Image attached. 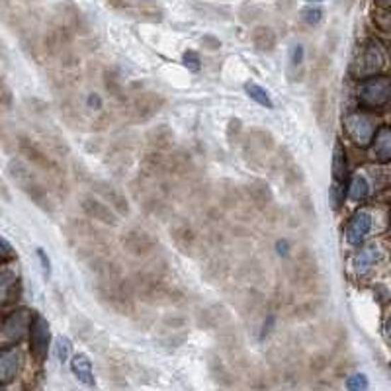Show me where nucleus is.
Segmentation results:
<instances>
[{
  "label": "nucleus",
  "mask_w": 391,
  "mask_h": 391,
  "mask_svg": "<svg viewBox=\"0 0 391 391\" xmlns=\"http://www.w3.org/2000/svg\"><path fill=\"white\" fill-rule=\"evenodd\" d=\"M84 108L89 110V112H94V114H98L100 110H102V106H104V102H102V98H100V94L98 92H89L86 96H84Z\"/></svg>",
  "instance_id": "37998d69"
},
{
  "label": "nucleus",
  "mask_w": 391,
  "mask_h": 391,
  "mask_svg": "<svg viewBox=\"0 0 391 391\" xmlns=\"http://www.w3.org/2000/svg\"><path fill=\"white\" fill-rule=\"evenodd\" d=\"M375 2H380V4H383V6H387V4H391V0H375Z\"/></svg>",
  "instance_id": "3c124183"
},
{
  "label": "nucleus",
  "mask_w": 391,
  "mask_h": 391,
  "mask_svg": "<svg viewBox=\"0 0 391 391\" xmlns=\"http://www.w3.org/2000/svg\"><path fill=\"white\" fill-rule=\"evenodd\" d=\"M200 43H202V47L210 49V51H217V49L221 47V41L215 38V35H204L202 40H200Z\"/></svg>",
  "instance_id": "49530a36"
},
{
  "label": "nucleus",
  "mask_w": 391,
  "mask_h": 391,
  "mask_svg": "<svg viewBox=\"0 0 391 391\" xmlns=\"http://www.w3.org/2000/svg\"><path fill=\"white\" fill-rule=\"evenodd\" d=\"M385 336L391 341V315L387 317V321H385Z\"/></svg>",
  "instance_id": "8fccbe9b"
},
{
  "label": "nucleus",
  "mask_w": 391,
  "mask_h": 391,
  "mask_svg": "<svg viewBox=\"0 0 391 391\" xmlns=\"http://www.w3.org/2000/svg\"><path fill=\"white\" fill-rule=\"evenodd\" d=\"M370 196V182H368L364 176H352V180L348 182V198L354 200V202H362Z\"/></svg>",
  "instance_id": "72a5a7b5"
},
{
  "label": "nucleus",
  "mask_w": 391,
  "mask_h": 391,
  "mask_svg": "<svg viewBox=\"0 0 391 391\" xmlns=\"http://www.w3.org/2000/svg\"><path fill=\"white\" fill-rule=\"evenodd\" d=\"M16 151L24 157L26 163L32 164L35 171L47 174L51 178H59V176H61V171H59V163L57 159H55V155H53L41 141L33 139L32 135L18 133Z\"/></svg>",
  "instance_id": "39448f33"
},
{
  "label": "nucleus",
  "mask_w": 391,
  "mask_h": 391,
  "mask_svg": "<svg viewBox=\"0 0 391 391\" xmlns=\"http://www.w3.org/2000/svg\"><path fill=\"white\" fill-rule=\"evenodd\" d=\"M210 372H212L213 380L221 385H231L233 383V374L229 372V368L225 366V362L220 358L210 360Z\"/></svg>",
  "instance_id": "f704fd0d"
},
{
  "label": "nucleus",
  "mask_w": 391,
  "mask_h": 391,
  "mask_svg": "<svg viewBox=\"0 0 391 391\" xmlns=\"http://www.w3.org/2000/svg\"><path fill=\"white\" fill-rule=\"evenodd\" d=\"M290 280L298 290L313 292L319 285V262L315 254L307 249L295 254L290 264Z\"/></svg>",
  "instance_id": "0eeeda50"
},
{
  "label": "nucleus",
  "mask_w": 391,
  "mask_h": 391,
  "mask_svg": "<svg viewBox=\"0 0 391 391\" xmlns=\"http://www.w3.org/2000/svg\"><path fill=\"white\" fill-rule=\"evenodd\" d=\"M71 372L81 383L94 385V372H92V362L86 354H74L71 360Z\"/></svg>",
  "instance_id": "c756f323"
},
{
  "label": "nucleus",
  "mask_w": 391,
  "mask_h": 391,
  "mask_svg": "<svg viewBox=\"0 0 391 391\" xmlns=\"http://www.w3.org/2000/svg\"><path fill=\"white\" fill-rule=\"evenodd\" d=\"M303 57H305V49H303L302 43H295L292 49H290V65H288V74L290 79L295 81V73H302L303 67Z\"/></svg>",
  "instance_id": "c9c22d12"
},
{
  "label": "nucleus",
  "mask_w": 391,
  "mask_h": 391,
  "mask_svg": "<svg viewBox=\"0 0 391 391\" xmlns=\"http://www.w3.org/2000/svg\"><path fill=\"white\" fill-rule=\"evenodd\" d=\"M0 196H2V198H4L6 202H10V192H8V188H6V184H4L2 180H0Z\"/></svg>",
  "instance_id": "09e8293b"
},
{
  "label": "nucleus",
  "mask_w": 391,
  "mask_h": 391,
  "mask_svg": "<svg viewBox=\"0 0 391 391\" xmlns=\"http://www.w3.org/2000/svg\"><path fill=\"white\" fill-rule=\"evenodd\" d=\"M303 169H300L298 164H290L284 171V180L285 184L290 188H300L303 184Z\"/></svg>",
  "instance_id": "58836bf2"
},
{
  "label": "nucleus",
  "mask_w": 391,
  "mask_h": 391,
  "mask_svg": "<svg viewBox=\"0 0 391 391\" xmlns=\"http://www.w3.org/2000/svg\"><path fill=\"white\" fill-rule=\"evenodd\" d=\"M243 122L237 120V118H231L227 125V141L231 147H237L239 143H243Z\"/></svg>",
  "instance_id": "4c0bfd02"
},
{
  "label": "nucleus",
  "mask_w": 391,
  "mask_h": 391,
  "mask_svg": "<svg viewBox=\"0 0 391 391\" xmlns=\"http://www.w3.org/2000/svg\"><path fill=\"white\" fill-rule=\"evenodd\" d=\"M32 319L33 313L28 307L10 311L8 315L0 321V339L10 344H18L26 334H30Z\"/></svg>",
  "instance_id": "9b49d317"
},
{
  "label": "nucleus",
  "mask_w": 391,
  "mask_h": 391,
  "mask_svg": "<svg viewBox=\"0 0 391 391\" xmlns=\"http://www.w3.org/2000/svg\"><path fill=\"white\" fill-rule=\"evenodd\" d=\"M315 120L321 130H327L331 122V98H329V92L323 89L319 90L315 96Z\"/></svg>",
  "instance_id": "2f4dec72"
},
{
  "label": "nucleus",
  "mask_w": 391,
  "mask_h": 391,
  "mask_svg": "<svg viewBox=\"0 0 391 391\" xmlns=\"http://www.w3.org/2000/svg\"><path fill=\"white\" fill-rule=\"evenodd\" d=\"M69 244L73 246V251L81 259L89 262L90 259H94L98 254L108 253V239L100 229L92 223V220H73L69 221V225L65 229Z\"/></svg>",
  "instance_id": "20e7f679"
},
{
  "label": "nucleus",
  "mask_w": 391,
  "mask_h": 391,
  "mask_svg": "<svg viewBox=\"0 0 391 391\" xmlns=\"http://www.w3.org/2000/svg\"><path fill=\"white\" fill-rule=\"evenodd\" d=\"M331 174L334 182H346L348 178V159L344 153V147L336 143L333 149V159H331Z\"/></svg>",
  "instance_id": "7c9ffc66"
},
{
  "label": "nucleus",
  "mask_w": 391,
  "mask_h": 391,
  "mask_svg": "<svg viewBox=\"0 0 391 391\" xmlns=\"http://www.w3.org/2000/svg\"><path fill=\"white\" fill-rule=\"evenodd\" d=\"M49 346H51V329H49L47 319L35 313L30 325V352L33 360L43 362L47 358Z\"/></svg>",
  "instance_id": "2eb2a0df"
},
{
  "label": "nucleus",
  "mask_w": 391,
  "mask_h": 391,
  "mask_svg": "<svg viewBox=\"0 0 391 391\" xmlns=\"http://www.w3.org/2000/svg\"><path fill=\"white\" fill-rule=\"evenodd\" d=\"M133 157V145L128 137H120L110 145L108 151V164H112L115 169H128L131 164Z\"/></svg>",
  "instance_id": "b1692460"
},
{
  "label": "nucleus",
  "mask_w": 391,
  "mask_h": 391,
  "mask_svg": "<svg viewBox=\"0 0 391 391\" xmlns=\"http://www.w3.org/2000/svg\"><path fill=\"white\" fill-rule=\"evenodd\" d=\"M24 2H40V0H24Z\"/></svg>",
  "instance_id": "5fc2aeb1"
},
{
  "label": "nucleus",
  "mask_w": 391,
  "mask_h": 391,
  "mask_svg": "<svg viewBox=\"0 0 391 391\" xmlns=\"http://www.w3.org/2000/svg\"><path fill=\"white\" fill-rule=\"evenodd\" d=\"M35 253H38V256H40L41 268H43V276L49 278V276H51V262H49L47 254H45V251H43V249H38Z\"/></svg>",
  "instance_id": "de8ad7c7"
},
{
  "label": "nucleus",
  "mask_w": 391,
  "mask_h": 391,
  "mask_svg": "<svg viewBox=\"0 0 391 391\" xmlns=\"http://www.w3.org/2000/svg\"><path fill=\"white\" fill-rule=\"evenodd\" d=\"M383 51L382 47L370 41L366 47L360 49V53L354 57V63H352L351 73L356 76V79H368V76H374L382 71L383 67Z\"/></svg>",
  "instance_id": "ddd939ff"
},
{
  "label": "nucleus",
  "mask_w": 391,
  "mask_h": 391,
  "mask_svg": "<svg viewBox=\"0 0 391 391\" xmlns=\"http://www.w3.org/2000/svg\"><path fill=\"white\" fill-rule=\"evenodd\" d=\"M174 131L169 123H161L155 125L145 133V145L149 147V151H171L174 147Z\"/></svg>",
  "instance_id": "5701e85b"
},
{
  "label": "nucleus",
  "mask_w": 391,
  "mask_h": 391,
  "mask_svg": "<svg viewBox=\"0 0 391 391\" xmlns=\"http://www.w3.org/2000/svg\"><path fill=\"white\" fill-rule=\"evenodd\" d=\"M372 213L368 212V210H358V212L354 213L348 221V225H346V241L352 246H360V244L366 241V237L370 235V231H372Z\"/></svg>",
  "instance_id": "aec40b11"
},
{
  "label": "nucleus",
  "mask_w": 391,
  "mask_h": 391,
  "mask_svg": "<svg viewBox=\"0 0 391 391\" xmlns=\"http://www.w3.org/2000/svg\"><path fill=\"white\" fill-rule=\"evenodd\" d=\"M344 131L354 145L368 147L372 145L378 130H375V122L372 115L366 112H352L344 120Z\"/></svg>",
  "instance_id": "f8f14e48"
},
{
  "label": "nucleus",
  "mask_w": 391,
  "mask_h": 391,
  "mask_svg": "<svg viewBox=\"0 0 391 391\" xmlns=\"http://www.w3.org/2000/svg\"><path fill=\"white\" fill-rule=\"evenodd\" d=\"M171 239L174 246L182 254H186V256H196V254L202 251V235L186 220H178L172 223Z\"/></svg>",
  "instance_id": "4468645a"
},
{
  "label": "nucleus",
  "mask_w": 391,
  "mask_h": 391,
  "mask_svg": "<svg viewBox=\"0 0 391 391\" xmlns=\"http://www.w3.org/2000/svg\"><path fill=\"white\" fill-rule=\"evenodd\" d=\"M182 63H184V67H186L188 71H192V73H198V71L202 69V59L198 55V51H192V49L184 51Z\"/></svg>",
  "instance_id": "79ce46f5"
},
{
  "label": "nucleus",
  "mask_w": 391,
  "mask_h": 391,
  "mask_svg": "<svg viewBox=\"0 0 391 391\" xmlns=\"http://www.w3.org/2000/svg\"><path fill=\"white\" fill-rule=\"evenodd\" d=\"M302 20L307 26H311V28L321 24V20H323V8L321 6H307V8H303Z\"/></svg>",
  "instance_id": "a19ab883"
},
{
  "label": "nucleus",
  "mask_w": 391,
  "mask_h": 391,
  "mask_svg": "<svg viewBox=\"0 0 391 391\" xmlns=\"http://www.w3.org/2000/svg\"><path fill=\"white\" fill-rule=\"evenodd\" d=\"M380 256H382V253H380V249L378 246H364L362 251H358V253L354 254V259H352V266H354V270L358 272V274H366V272H370V268L374 266L375 262L380 261Z\"/></svg>",
  "instance_id": "c85d7f7f"
},
{
  "label": "nucleus",
  "mask_w": 391,
  "mask_h": 391,
  "mask_svg": "<svg viewBox=\"0 0 391 391\" xmlns=\"http://www.w3.org/2000/svg\"><path fill=\"white\" fill-rule=\"evenodd\" d=\"M244 200L253 205L254 210H266L272 204V190H270L268 182L266 180H251L246 186H244Z\"/></svg>",
  "instance_id": "4be33fe9"
},
{
  "label": "nucleus",
  "mask_w": 391,
  "mask_h": 391,
  "mask_svg": "<svg viewBox=\"0 0 391 391\" xmlns=\"http://www.w3.org/2000/svg\"><path fill=\"white\" fill-rule=\"evenodd\" d=\"M22 364H24V354L18 348V344H12L0 351V387L16 380L22 370Z\"/></svg>",
  "instance_id": "a211bd4d"
},
{
  "label": "nucleus",
  "mask_w": 391,
  "mask_h": 391,
  "mask_svg": "<svg viewBox=\"0 0 391 391\" xmlns=\"http://www.w3.org/2000/svg\"><path fill=\"white\" fill-rule=\"evenodd\" d=\"M125 106L130 110V114L133 115V120L149 122L164 108V98L159 92H153V90H141L135 94H130Z\"/></svg>",
  "instance_id": "9d476101"
},
{
  "label": "nucleus",
  "mask_w": 391,
  "mask_h": 391,
  "mask_svg": "<svg viewBox=\"0 0 391 391\" xmlns=\"http://www.w3.org/2000/svg\"><path fill=\"white\" fill-rule=\"evenodd\" d=\"M348 196V186L346 182H334L331 184V190H329V204H331V210H341L344 200Z\"/></svg>",
  "instance_id": "e433bc0d"
},
{
  "label": "nucleus",
  "mask_w": 391,
  "mask_h": 391,
  "mask_svg": "<svg viewBox=\"0 0 391 391\" xmlns=\"http://www.w3.org/2000/svg\"><path fill=\"white\" fill-rule=\"evenodd\" d=\"M135 298L149 305H176L184 295L164 280L163 270L141 268L130 278Z\"/></svg>",
  "instance_id": "f03ea898"
},
{
  "label": "nucleus",
  "mask_w": 391,
  "mask_h": 391,
  "mask_svg": "<svg viewBox=\"0 0 391 391\" xmlns=\"http://www.w3.org/2000/svg\"><path fill=\"white\" fill-rule=\"evenodd\" d=\"M6 6V0H0V8H4Z\"/></svg>",
  "instance_id": "603ef678"
},
{
  "label": "nucleus",
  "mask_w": 391,
  "mask_h": 391,
  "mask_svg": "<svg viewBox=\"0 0 391 391\" xmlns=\"http://www.w3.org/2000/svg\"><path fill=\"white\" fill-rule=\"evenodd\" d=\"M102 84H104V90L110 94V98H114V100L122 102V104L128 102L130 94H128L125 84H123L122 76H120L118 71H114V69H106V71L102 73Z\"/></svg>",
  "instance_id": "a878e982"
},
{
  "label": "nucleus",
  "mask_w": 391,
  "mask_h": 391,
  "mask_svg": "<svg viewBox=\"0 0 391 391\" xmlns=\"http://www.w3.org/2000/svg\"><path fill=\"white\" fill-rule=\"evenodd\" d=\"M229 321H231L229 311L223 305H220V303H212V305L200 310V313H198V327L205 329V331L208 329L220 331L225 325H229Z\"/></svg>",
  "instance_id": "412c9836"
},
{
  "label": "nucleus",
  "mask_w": 391,
  "mask_h": 391,
  "mask_svg": "<svg viewBox=\"0 0 391 391\" xmlns=\"http://www.w3.org/2000/svg\"><path fill=\"white\" fill-rule=\"evenodd\" d=\"M251 41H253L256 51H261V53H270V51L276 49L278 35L276 32H274V28H270V26H254L253 32H251Z\"/></svg>",
  "instance_id": "393cba45"
},
{
  "label": "nucleus",
  "mask_w": 391,
  "mask_h": 391,
  "mask_svg": "<svg viewBox=\"0 0 391 391\" xmlns=\"http://www.w3.org/2000/svg\"><path fill=\"white\" fill-rule=\"evenodd\" d=\"M122 246L125 253L137 261H151L161 253L157 237L141 227L128 229L122 235Z\"/></svg>",
  "instance_id": "6e6552de"
},
{
  "label": "nucleus",
  "mask_w": 391,
  "mask_h": 391,
  "mask_svg": "<svg viewBox=\"0 0 391 391\" xmlns=\"http://www.w3.org/2000/svg\"><path fill=\"white\" fill-rule=\"evenodd\" d=\"M307 2H315L317 4V2H323V0H307Z\"/></svg>",
  "instance_id": "864d4df0"
},
{
  "label": "nucleus",
  "mask_w": 391,
  "mask_h": 391,
  "mask_svg": "<svg viewBox=\"0 0 391 391\" xmlns=\"http://www.w3.org/2000/svg\"><path fill=\"white\" fill-rule=\"evenodd\" d=\"M346 387L351 391H362L368 387V378L364 374H354L346 380Z\"/></svg>",
  "instance_id": "a18cd8bd"
},
{
  "label": "nucleus",
  "mask_w": 391,
  "mask_h": 391,
  "mask_svg": "<svg viewBox=\"0 0 391 391\" xmlns=\"http://www.w3.org/2000/svg\"><path fill=\"white\" fill-rule=\"evenodd\" d=\"M18 288V276L16 272L8 266L0 268V307H4L6 303H10L16 295Z\"/></svg>",
  "instance_id": "cd10ccee"
},
{
  "label": "nucleus",
  "mask_w": 391,
  "mask_h": 391,
  "mask_svg": "<svg viewBox=\"0 0 391 391\" xmlns=\"http://www.w3.org/2000/svg\"><path fill=\"white\" fill-rule=\"evenodd\" d=\"M243 159L251 169H262L270 163L276 151V139L268 130L253 128L243 137Z\"/></svg>",
  "instance_id": "423d86ee"
},
{
  "label": "nucleus",
  "mask_w": 391,
  "mask_h": 391,
  "mask_svg": "<svg viewBox=\"0 0 391 391\" xmlns=\"http://www.w3.org/2000/svg\"><path fill=\"white\" fill-rule=\"evenodd\" d=\"M8 176L12 182L20 188V192H24L33 204L40 208L41 212L53 213V202H51V192H49L47 184L43 182L40 174L35 172L32 164L26 163L22 159H10Z\"/></svg>",
  "instance_id": "7ed1b4c3"
},
{
  "label": "nucleus",
  "mask_w": 391,
  "mask_h": 391,
  "mask_svg": "<svg viewBox=\"0 0 391 391\" xmlns=\"http://www.w3.org/2000/svg\"><path fill=\"white\" fill-rule=\"evenodd\" d=\"M94 293H96V300L106 310L112 313L123 315V317H130L137 313L135 307V292H133V285H131L130 278L123 276L122 270L112 272L108 276L94 278Z\"/></svg>",
  "instance_id": "f257e3e1"
},
{
  "label": "nucleus",
  "mask_w": 391,
  "mask_h": 391,
  "mask_svg": "<svg viewBox=\"0 0 391 391\" xmlns=\"http://www.w3.org/2000/svg\"><path fill=\"white\" fill-rule=\"evenodd\" d=\"M92 186H94L92 190H94V192H96L104 202H108V204L114 208L118 215H122V217H128V215H130L131 213L130 200H128L125 194L120 192L112 182H108V180H94V182H92Z\"/></svg>",
  "instance_id": "6ab92c4d"
},
{
  "label": "nucleus",
  "mask_w": 391,
  "mask_h": 391,
  "mask_svg": "<svg viewBox=\"0 0 391 391\" xmlns=\"http://www.w3.org/2000/svg\"><path fill=\"white\" fill-rule=\"evenodd\" d=\"M71 351H73V344L67 336H57L55 339V354H57L59 362L65 364L67 360L71 358Z\"/></svg>",
  "instance_id": "ea45409f"
},
{
  "label": "nucleus",
  "mask_w": 391,
  "mask_h": 391,
  "mask_svg": "<svg viewBox=\"0 0 391 391\" xmlns=\"http://www.w3.org/2000/svg\"><path fill=\"white\" fill-rule=\"evenodd\" d=\"M244 92H246V96L253 100L254 104H259L262 108H268L272 110L274 108V102H272V98H270L268 90L261 86V84H256V82H246L244 84Z\"/></svg>",
  "instance_id": "473e14b6"
},
{
  "label": "nucleus",
  "mask_w": 391,
  "mask_h": 391,
  "mask_svg": "<svg viewBox=\"0 0 391 391\" xmlns=\"http://www.w3.org/2000/svg\"><path fill=\"white\" fill-rule=\"evenodd\" d=\"M81 210L84 217H89L94 223L100 225H108V227H115L118 225V213L112 205L100 200L96 196H82L81 198Z\"/></svg>",
  "instance_id": "dca6fc26"
},
{
  "label": "nucleus",
  "mask_w": 391,
  "mask_h": 391,
  "mask_svg": "<svg viewBox=\"0 0 391 391\" xmlns=\"http://www.w3.org/2000/svg\"><path fill=\"white\" fill-rule=\"evenodd\" d=\"M16 259V251L14 246L10 244V241H6L4 237L0 235V262H10Z\"/></svg>",
  "instance_id": "c03bdc74"
},
{
  "label": "nucleus",
  "mask_w": 391,
  "mask_h": 391,
  "mask_svg": "<svg viewBox=\"0 0 391 391\" xmlns=\"http://www.w3.org/2000/svg\"><path fill=\"white\" fill-rule=\"evenodd\" d=\"M51 22L63 26L65 30H69L74 35L86 33V20L81 10L74 6L73 2H63L55 6V14L51 18Z\"/></svg>",
  "instance_id": "f3484780"
},
{
  "label": "nucleus",
  "mask_w": 391,
  "mask_h": 391,
  "mask_svg": "<svg viewBox=\"0 0 391 391\" xmlns=\"http://www.w3.org/2000/svg\"><path fill=\"white\" fill-rule=\"evenodd\" d=\"M391 102V81L387 76H368L358 89V104L364 110H380Z\"/></svg>",
  "instance_id": "1a4fd4ad"
},
{
  "label": "nucleus",
  "mask_w": 391,
  "mask_h": 391,
  "mask_svg": "<svg viewBox=\"0 0 391 391\" xmlns=\"http://www.w3.org/2000/svg\"><path fill=\"white\" fill-rule=\"evenodd\" d=\"M372 147H374V155L380 163H390L391 161V128L390 125H383L380 130L375 131L374 141H372Z\"/></svg>",
  "instance_id": "bb28decb"
}]
</instances>
